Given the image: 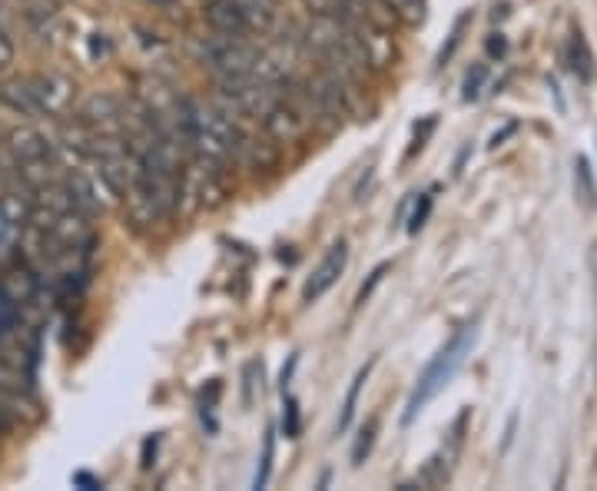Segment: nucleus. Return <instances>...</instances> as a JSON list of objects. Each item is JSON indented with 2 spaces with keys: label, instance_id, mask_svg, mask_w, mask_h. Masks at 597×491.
Instances as JSON below:
<instances>
[{
  "label": "nucleus",
  "instance_id": "obj_13",
  "mask_svg": "<svg viewBox=\"0 0 597 491\" xmlns=\"http://www.w3.org/2000/svg\"><path fill=\"white\" fill-rule=\"evenodd\" d=\"M236 157L243 160V164H249L253 169H270V166H276V147L270 144V140H253V137H239V147H236Z\"/></svg>",
  "mask_w": 597,
  "mask_h": 491
},
{
  "label": "nucleus",
  "instance_id": "obj_25",
  "mask_svg": "<svg viewBox=\"0 0 597 491\" xmlns=\"http://www.w3.org/2000/svg\"><path fill=\"white\" fill-rule=\"evenodd\" d=\"M505 50H508V43H505V37H501V33H491V40H488V53H491V57H495V53L501 57Z\"/></svg>",
  "mask_w": 597,
  "mask_h": 491
},
{
  "label": "nucleus",
  "instance_id": "obj_15",
  "mask_svg": "<svg viewBox=\"0 0 597 491\" xmlns=\"http://www.w3.org/2000/svg\"><path fill=\"white\" fill-rule=\"evenodd\" d=\"M392 20H402L409 27H419L425 20V0H382Z\"/></svg>",
  "mask_w": 597,
  "mask_h": 491
},
{
  "label": "nucleus",
  "instance_id": "obj_21",
  "mask_svg": "<svg viewBox=\"0 0 597 491\" xmlns=\"http://www.w3.org/2000/svg\"><path fill=\"white\" fill-rule=\"evenodd\" d=\"M283 429H286V435L290 439H298V405L290 399L286 402V415H283Z\"/></svg>",
  "mask_w": 597,
  "mask_h": 491
},
{
  "label": "nucleus",
  "instance_id": "obj_5",
  "mask_svg": "<svg viewBox=\"0 0 597 491\" xmlns=\"http://www.w3.org/2000/svg\"><path fill=\"white\" fill-rule=\"evenodd\" d=\"M256 43L246 40V37H233V33H216L203 40V60L213 67V73L219 80H229V77H243V73H253V63H256Z\"/></svg>",
  "mask_w": 597,
  "mask_h": 491
},
{
  "label": "nucleus",
  "instance_id": "obj_8",
  "mask_svg": "<svg viewBox=\"0 0 597 491\" xmlns=\"http://www.w3.org/2000/svg\"><path fill=\"white\" fill-rule=\"evenodd\" d=\"M345 263H349V246L339 239V243L322 256V263L312 269V276L305 279L302 299H305V303H315L319 296H325V293L339 283V276L345 273Z\"/></svg>",
  "mask_w": 597,
  "mask_h": 491
},
{
  "label": "nucleus",
  "instance_id": "obj_14",
  "mask_svg": "<svg viewBox=\"0 0 597 491\" xmlns=\"http://www.w3.org/2000/svg\"><path fill=\"white\" fill-rule=\"evenodd\" d=\"M568 60H571V70H575L581 80H591V77H595V53H591V47H588V40H585L581 30L571 33Z\"/></svg>",
  "mask_w": 597,
  "mask_h": 491
},
{
  "label": "nucleus",
  "instance_id": "obj_22",
  "mask_svg": "<svg viewBox=\"0 0 597 491\" xmlns=\"http://www.w3.org/2000/svg\"><path fill=\"white\" fill-rule=\"evenodd\" d=\"M13 57H17L13 40H10V37H7V30L0 27V70H7V67L13 63Z\"/></svg>",
  "mask_w": 597,
  "mask_h": 491
},
{
  "label": "nucleus",
  "instance_id": "obj_2",
  "mask_svg": "<svg viewBox=\"0 0 597 491\" xmlns=\"http://www.w3.org/2000/svg\"><path fill=\"white\" fill-rule=\"evenodd\" d=\"M474 338H478V326L471 323V326H461L451 338H448L446 345L439 348V355L425 365V372L419 375V385H415V392H412V399H409V409H405V425L409 422H415V415L446 389L448 382L454 379V372L464 365V359H468V352L474 348Z\"/></svg>",
  "mask_w": 597,
  "mask_h": 491
},
{
  "label": "nucleus",
  "instance_id": "obj_7",
  "mask_svg": "<svg viewBox=\"0 0 597 491\" xmlns=\"http://www.w3.org/2000/svg\"><path fill=\"white\" fill-rule=\"evenodd\" d=\"M263 127H266V134L276 140V144H296L302 140L309 130H312V120L305 117V110L293 104L290 97L283 100H276V107L263 117Z\"/></svg>",
  "mask_w": 597,
  "mask_h": 491
},
{
  "label": "nucleus",
  "instance_id": "obj_16",
  "mask_svg": "<svg viewBox=\"0 0 597 491\" xmlns=\"http://www.w3.org/2000/svg\"><path fill=\"white\" fill-rule=\"evenodd\" d=\"M372 365H375V362H369L365 369H359V375L352 379V389H349V395H345V405H342V415H339V432H345V429L352 425V415H355V402H359V392H362V385H365V379H369Z\"/></svg>",
  "mask_w": 597,
  "mask_h": 491
},
{
  "label": "nucleus",
  "instance_id": "obj_20",
  "mask_svg": "<svg viewBox=\"0 0 597 491\" xmlns=\"http://www.w3.org/2000/svg\"><path fill=\"white\" fill-rule=\"evenodd\" d=\"M0 213L7 216V223H23L30 216V206L20 196H3L0 199Z\"/></svg>",
  "mask_w": 597,
  "mask_h": 491
},
{
  "label": "nucleus",
  "instance_id": "obj_24",
  "mask_svg": "<svg viewBox=\"0 0 597 491\" xmlns=\"http://www.w3.org/2000/svg\"><path fill=\"white\" fill-rule=\"evenodd\" d=\"M429 206H432V199L425 196V199H422V209H415V216H412V226H409L412 233H419V229L425 226V216H429Z\"/></svg>",
  "mask_w": 597,
  "mask_h": 491
},
{
  "label": "nucleus",
  "instance_id": "obj_6",
  "mask_svg": "<svg viewBox=\"0 0 597 491\" xmlns=\"http://www.w3.org/2000/svg\"><path fill=\"white\" fill-rule=\"evenodd\" d=\"M37 104H40V114L47 117H67L74 110V100H77V87L74 80L60 77V73H33L27 77Z\"/></svg>",
  "mask_w": 597,
  "mask_h": 491
},
{
  "label": "nucleus",
  "instance_id": "obj_17",
  "mask_svg": "<svg viewBox=\"0 0 597 491\" xmlns=\"http://www.w3.org/2000/svg\"><path fill=\"white\" fill-rule=\"evenodd\" d=\"M375 435H379V419H369V422L362 425L355 445H352V465H362V462L369 459V452H372V445H375Z\"/></svg>",
  "mask_w": 597,
  "mask_h": 491
},
{
  "label": "nucleus",
  "instance_id": "obj_9",
  "mask_svg": "<svg viewBox=\"0 0 597 491\" xmlns=\"http://www.w3.org/2000/svg\"><path fill=\"white\" fill-rule=\"evenodd\" d=\"M80 120L90 127V130H100V134H117L124 130V120H127V104L114 94H94L84 110H80Z\"/></svg>",
  "mask_w": 597,
  "mask_h": 491
},
{
  "label": "nucleus",
  "instance_id": "obj_4",
  "mask_svg": "<svg viewBox=\"0 0 597 491\" xmlns=\"http://www.w3.org/2000/svg\"><path fill=\"white\" fill-rule=\"evenodd\" d=\"M7 154L17 166L20 179L27 186H43V183H53V147L50 140L37 130V127H17L7 134Z\"/></svg>",
  "mask_w": 597,
  "mask_h": 491
},
{
  "label": "nucleus",
  "instance_id": "obj_3",
  "mask_svg": "<svg viewBox=\"0 0 597 491\" xmlns=\"http://www.w3.org/2000/svg\"><path fill=\"white\" fill-rule=\"evenodd\" d=\"M223 160H209L203 154H196L189 164L179 169V203L189 209V213H199V209H216L229 186H226V173L219 169Z\"/></svg>",
  "mask_w": 597,
  "mask_h": 491
},
{
  "label": "nucleus",
  "instance_id": "obj_26",
  "mask_svg": "<svg viewBox=\"0 0 597 491\" xmlns=\"http://www.w3.org/2000/svg\"><path fill=\"white\" fill-rule=\"evenodd\" d=\"M153 3H159V7H173V0H153Z\"/></svg>",
  "mask_w": 597,
  "mask_h": 491
},
{
  "label": "nucleus",
  "instance_id": "obj_23",
  "mask_svg": "<svg viewBox=\"0 0 597 491\" xmlns=\"http://www.w3.org/2000/svg\"><path fill=\"white\" fill-rule=\"evenodd\" d=\"M385 273H389V266H379V269L372 273V279H369V286H362V289H359V306H362V303H365V299L372 296V289H375L379 283H382V276H385Z\"/></svg>",
  "mask_w": 597,
  "mask_h": 491
},
{
  "label": "nucleus",
  "instance_id": "obj_10",
  "mask_svg": "<svg viewBox=\"0 0 597 491\" xmlns=\"http://www.w3.org/2000/svg\"><path fill=\"white\" fill-rule=\"evenodd\" d=\"M206 23L216 33H233V37H249V23L239 10L236 0H209L206 7Z\"/></svg>",
  "mask_w": 597,
  "mask_h": 491
},
{
  "label": "nucleus",
  "instance_id": "obj_19",
  "mask_svg": "<svg viewBox=\"0 0 597 491\" xmlns=\"http://www.w3.org/2000/svg\"><path fill=\"white\" fill-rule=\"evenodd\" d=\"M273 449H276V435L266 432V445H263V465L256 472V489H266L270 475H273Z\"/></svg>",
  "mask_w": 597,
  "mask_h": 491
},
{
  "label": "nucleus",
  "instance_id": "obj_1",
  "mask_svg": "<svg viewBox=\"0 0 597 491\" xmlns=\"http://www.w3.org/2000/svg\"><path fill=\"white\" fill-rule=\"evenodd\" d=\"M183 120H186V144L209 157V160H229L239 147V124L229 117L219 104H199V100H179Z\"/></svg>",
  "mask_w": 597,
  "mask_h": 491
},
{
  "label": "nucleus",
  "instance_id": "obj_18",
  "mask_svg": "<svg viewBox=\"0 0 597 491\" xmlns=\"http://www.w3.org/2000/svg\"><path fill=\"white\" fill-rule=\"evenodd\" d=\"M485 80H488V67H485V63H474V67L468 70V77H464V100H468V104L481 97Z\"/></svg>",
  "mask_w": 597,
  "mask_h": 491
},
{
  "label": "nucleus",
  "instance_id": "obj_11",
  "mask_svg": "<svg viewBox=\"0 0 597 491\" xmlns=\"http://www.w3.org/2000/svg\"><path fill=\"white\" fill-rule=\"evenodd\" d=\"M0 104L7 110L20 114V117H43L40 104H37V97H33V90H30L27 80H7V84H0Z\"/></svg>",
  "mask_w": 597,
  "mask_h": 491
},
{
  "label": "nucleus",
  "instance_id": "obj_12",
  "mask_svg": "<svg viewBox=\"0 0 597 491\" xmlns=\"http://www.w3.org/2000/svg\"><path fill=\"white\" fill-rule=\"evenodd\" d=\"M246 23H249V33H270L276 23H280V3L283 0H236Z\"/></svg>",
  "mask_w": 597,
  "mask_h": 491
}]
</instances>
